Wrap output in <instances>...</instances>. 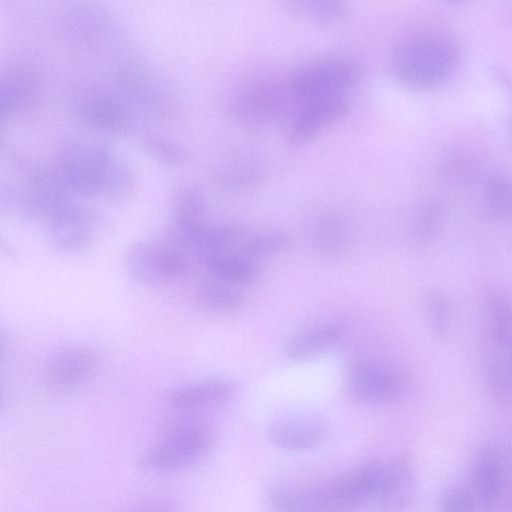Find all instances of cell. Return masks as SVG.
Masks as SVG:
<instances>
[{"label":"cell","instance_id":"14","mask_svg":"<svg viewBox=\"0 0 512 512\" xmlns=\"http://www.w3.org/2000/svg\"><path fill=\"white\" fill-rule=\"evenodd\" d=\"M268 437L276 447L301 452L316 448L323 440L324 429L316 419L289 417L275 421L269 428Z\"/></svg>","mask_w":512,"mask_h":512},{"label":"cell","instance_id":"20","mask_svg":"<svg viewBox=\"0 0 512 512\" xmlns=\"http://www.w3.org/2000/svg\"><path fill=\"white\" fill-rule=\"evenodd\" d=\"M292 10L320 23H334L345 17L347 6L337 0H305L290 2Z\"/></svg>","mask_w":512,"mask_h":512},{"label":"cell","instance_id":"7","mask_svg":"<svg viewBox=\"0 0 512 512\" xmlns=\"http://www.w3.org/2000/svg\"><path fill=\"white\" fill-rule=\"evenodd\" d=\"M125 263L135 281L150 286L171 283L186 269V261L180 251L155 241L133 244L127 251Z\"/></svg>","mask_w":512,"mask_h":512},{"label":"cell","instance_id":"10","mask_svg":"<svg viewBox=\"0 0 512 512\" xmlns=\"http://www.w3.org/2000/svg\"><path fill=\"white\" fill-rule=\"evenodd\" d=\"M415 490L411 459L399 454L384 462L374 498L380 512H403L410 505Z\"/></svg>","mask_w":512,"mask_h":512},{"label":"cell","instance_id":"11","mask_svg":"<svg viewBox=\"0 0 512 512\" xmlns=\"http://www.w3.org/2000/svg\"><path fill=\"white\" fill-rule=\"evenodd\" d=\"M98 364L96 352L87 347L73 346L57 351L45 369L48 386L56 391L71 390L86 381Z\"/></svg>","mask_w":512,"mask_h":512},{"label":"cell","instance_id":"9","mask_svg":"<svg viewBox=\"0 0 512 512\" xmlns=\"http://www.w3.org/2000/svg\"><path fill=\"white\" fill-rule=\"evenodd\" d=\"M350 110L351 103L344 96L307 102L293 114L287 140L293 145L304 144L345 119Z\"/></svg>","mask_w":512,"mask_h":512},{"label":"cell","instance_id":"3","mask_svg":"<svg viewBox=\"0 0 512 512\" xmlns=\"http://www.w3.org/2000/svg\"><path fill=\"white\" fill-rule=\"evenodd\" d=\"M362 67L343 57H319L296 66L287 76V85L302 106L325 98L343 96L362 76Z\"/></svg>","mask_w":512,"mask_h":512},{"label":"cell","instance_id":"2","mask_svg":"<svg viewBox=\"0 0 512 512\" xmlns=\"http://www.w3.org/2000/svg\"><path fill=\"white\" fill-rule=\"evenodd\" d=\"M383 463L367 460L300 493V512H352L373 501Z\"/></svg>","mask_w":512,"mask_h":512},{"label":"cell","instance_id":"5","mask_svg":"<svg viewBox=\"0 0 512 512\" xmlns=\"http://www.w3.org/2000/svg\"><path fill=\"white\" fill-rule=\"evenodd\" d=\"M450 53L443 44L428 37L408 39L395 49L393 71L405 85L425 88L439 81L449 64Z\"/></svg>","mask_w":512,"mask_h":512},{"label":"cell","instance_id":"22","mask_svg":"<svg viewBox=\"0 0 512 512\" xmlns=\"http://www.w3.org/2000/svg\"><path fill=\"white\" fill-rule=\"evenodd\" d=\"M427 308L433 334L438 339L444 338L450 323V307L447 299L441 292L432 291L427 299Z\"/></svg>","mask_w":512,"mask_h":512},{"label":"cell","instance_id":"15","mask_svg":"<svg viewBox=\"0 0 512 512\" xmlns=\"http://www.w3.org/2000/svg\"><path fill=\"white\" fill-rule=\"evenodd\" d=\"M473 492L477 503L490 510L499 502L503 490V466L500 455L490 446L482 447L476 456Z\"/></svg>","mask_w":512,"mask_h":512},{"label":"cell","instance_id":"21","mask_svg":"<svg viewBox=\"0 0 512 512\" xmlns=\"http://www.w3.org/2000/svg\"><path fill=\"white\" fill-rule=\"evenodd\" d=\"M477 501L473 490L465 484H453L440 499L439 512H474Z\"/></svg>","mask_w":512,"mask_h":512},{"label":"cell","instance_id":"24","mask_svg":"<svg viewBox=\"0 0 512 512\" xmlns=\"http://www.w3.org/2000/svg\"><path fill=\"white\" fill-rule=\"evenodd\" d=\"M438 223V215L437 213L432 210H424L418 217L417 224H416V234L417 237L420 240H427L429 239Z\"/></svg>","mask_w":512,"mask_h":512},{"label":"cell","instance_id":"8","mask_svg":"<svg viewBox=\"0 0 512 512\" xmlns=\"http://www.w3.org/2000/svg\"><path fill=\"white\" fill-rule=\"evenodd\" d=\"M236 385L225 378H210L179 386L168 394L171 410L185 416L214 412L226 406L236 394Z\"/></svg>","mask_w":512,"mask_h":512},{"label":"cell","instance_id":"16","mask_svg":"<svg viewBox=\"0 0 512 512\" xmlns=\"http://www.w3.org/2000/svg\"><path fill=\"white\" fill-rule=\"evenodd\" d=\"M203 261L215 278L232 285L253 283L261 273L257 259L234 249L206 254Z\"/></svg>","mask_w":512,"mask_h":512},{"label":"cell","instance_id":"19","mask_svg":"<svg viewBox=\"0 0 512 512\" xmlns=\"http://www.w3.org/2000/svg\"><path fill=\"white\" fill-rule=\"evenodd\" d=\"M312 238L316 249L327 255L342 251L346 242L343 225L333 217L320 219L313 229Z\"/></svg>","mask_w":512,"mask_h":512},{"label":"cell","instance_id":"4","mask_svg":"<svg viewBox=\"0 0 512 512\" xmlns=\"http://www.w3.org/2000/svg\"><path fill=\"white\" fill-rule=\"evenodd\" d=\"M301 105L292 95L285 77L260 78L244 84L232 101V113L248 125H262L298 111Z\"/></svg>","mask_w":512,"mask_h":512},{"label":"cell","instance_id":"6","mask_svg":"<svg viewBox=\"0 0 512 512\" xmlns=\"http://www.w3.org/2000/svg\"><path fill=\"white\" fill-rule=\"evenodd\" d=\"M348 391L359 404H388L407 390L408 378L398 368L356 357L348 365Z\"/></svg>","mask_w":512,"mask_h":512},{"label":"cell","instance_id":"18","mask_svg":"<svg viewBox=\"0 0 512 512\" xmlns=\"http://www.w3.org/2000/svg\"><path fill=\"white\" fill-rule=\"evenodd\" d=\"M241 245L244 253L258 260L285 252L291 245V238L281 230H260L248 232Z\"/></svg>","mask_w":512,"mask_h":512},{"label":"cell","instance_id":"23","mask_svg":"<svg viewBox=\"0 0 512 512\" xmlns=\"http://www.w3.org/2000/svg\"><path fill=\"white\" fill-rule=\"evenodd\" d=\"M264 498L270 512H300V492L274 486L266 491Z\"/></svg>","mask_w":512,"mask_h":512},{"label":"cell","instance_id":"1","mask_svg":"<svg viewBox=\"0 0 512 512\" xmlns=\"http://www.w3.org/2000/svg\"><path fill=\"white\" fill-rule=\"evenodd\" d=\"M214 448L212 430L204 423L186 420L166 428L140 455L137 466L148 474L179 473L206 460Z\"/></svg>","mask_w":512,"mask_h":512},{"label":"cell","instance_id":"17","mask_svg":"<svg viewBox=\"0 0 512 512\" xmlns=\"http://www.w3.org/2000/svg\"><path fill=\"white\" fill-rule=\"evenodd\" d=\"M197 306L205 313L227 315L243 304V296L234 285L219 279L203 281L195 293Z\"/></svg>","mask_w":512,"mask_h":512},{"label":"cell","instance_id":"25","mask_svg":"<svg viewBox=\"0 0 512 512\" xmlns=\"http://www.w3.org/2000/svg\"><path fill=\"white\" fill-rule=\"evenodd\" d=\"M126 512H178V510L169 501L152 499L138 503Z\"/></svg>","mask_w":512,"mask_h":512},{"label":"cell","instance_id":"13","mask_svg":"<svg viewBox=\"0 0 512 512\" xmlns=\"http://www.w3.org/2000/svg\"><path fill=\"white\" fill-rule=\"evenodd\" d=\"M346 325L329 320L307 327L285 345L284 357L290 362H303L334 348L346 335Z\"/></svg>","mask_w":512,"mask_h":512},{"label":"cell","instance_id":"12","mask_svg":"<svg viewBox=\"0 0 512 512\" xmlns=\"http://www.w3.org/2000/svg\"><path fill=\"white\" fill-rule=\"evenodd\" d=\"M95 218L85 209L59 207L52 213L50 236L56 247L66 253L87 249L95 235Z\"/></svg>","mask_w":512,"mask_h":512}]
</instances>
